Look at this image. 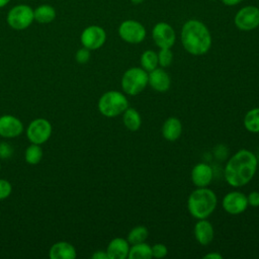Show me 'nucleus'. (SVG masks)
Listing matches in <instances>:
<instances>
[{"instance_id":"f257e3e1","label":"nucleus","mask_w":259,"mask_h":259,"mask_svg":"<svg viewBox=\"0 0 259 259\" xmlns=\"http://www.w3.org/2000/svg\"><path fill=\"white\" fill-rule=\"evenodd\" d=\"M257 158L249 150L235 153L225 167V179L233 187H240L249 183L257 170Z\"/></svg>"},{"instance_id":"f03ea898","label":"nucleus","mask_w":259,"mask_h":259,"mask_svg":"<svg viewBox=\"0 0 259 259\" xmlns=\"http://www.w3.org/2000/svg\"><path fill=\"white\" fill-rule=\"evenodd\" d=\"M181 42L189 54L200 56L210 49L211 35L203 22L197 19H190L182 26Z\"/></svg>"},{"instance_id":"7ed1b4c3","label":"nucleus","mask_w":259,"mask_h":259,"mask_svg":"<svg viewBox=\"0 0 259 259\" xmlns=\"http://www.w3.org/2000/svg\"><path fill=\"white\" fill-rule=\"evenodd\" d=\"M218 198L211 189L198 187L188 197L187 208L192 217L201 220L206 219L215 209Z\"/></svg>"},{"instance_id":"20e7f679","label":"nucleus","mask_w":259,"mask_h":259,"mask_svg":"<svg viewBox=\"0 0 259 259\" xmlns=\"http://www.w3.org/2000/svg\"><path fill=\"white\" fill-rule=\"evenodd\" d=\"M128 107L126 97L119 91L111 90L105 92L98 101L100 113L106 117L117 116Z\"/></svg>"},{"instance_id":"39448f33","label":"nucleus","mask_w":259,"mask_h":259,"mask_svg":"<svg viewBox=\"0 0 259 259\" xmlns=\"http://www.w3.org/2000/svg\"><path fill=\"white\" fill-rule=\"evenodd\" d=\"M149 82V73L143 68L134 67L126 70L121 78V88L128 95L141 93Z\"/></svg>"},{"instance_id":"423d86ee","label":"nucleus","mask_w":259,"mask_h":259,"mask_svg":"<svg viewBox=\"0 0 259 259\" xmlns=\"http://www.w3.org/2000/svg\"><path fill=\"white\" fill-rule=\"evenodd\" d=\"M8 25L15 30L26 29L34 21L33 9L26 4L13 6L6 17Z\"/></svg>"},{"instance_id":"0eeeda50","label":"nucleus","mask_w":259,"mask_h":259,"mask_svg":"<svg viewBox=\"0 0 259 259\" xmlns=\"http://www.w3.org/2000/svg\"><path fill=\"white\" fill-rule=\"evenodd\" d=\"M145 26L133 19L122 21L118 26V34L122 40L128 44H140L146 37Z\"/></svg>"},{"instance_id":"6e6552de","label":"nucleus","mask_w":259,"mask_h":259,"mask_svg":"<svg viewBox=\"0 0 259 259\" xmlns=\"http://www.w3.org/2000/svg\"><path fill=\"white\" fill-rule=\"evenodd\" d=\"M237 28L244 31L253 30L259 26V8L253 5L242 7L234 17Z\"/></svg>"},{"instance_id":"1a4fd4ad","label":"nucleus","mask_w":259,"mask_h":259,"mask_svg":"<svg viewBox=\"0 0 259 259\" xmlns=\"http://www.w3.org/2000/svg\"><path fill=\"white\" fill-rule=\"evenodd\" d=\"M52 135V124L46 118L33 119L26 130V136L30 143L41 145L46 143Z\"/></svg>"},{"instance_id":"9d476101","label":"nucleus","mask_w":259,"mask_h":259,"mask_svg":"<svg viewBox=\"0 0 259 259\" xmlns=\"http://www.w3.org/2000/svg\"><path fill=\"white\" fill-rule=\"evenodd\" d=\"M152 37L160 49H171L175 42L176 34L174 28L166 22H158L152 29Z\"/></svg>"},{"instance_id":"9b49d317","label":"nucleus","mask_w":259,"mask_h":259,"mask_svg":"<svg viewBox=\"0 0 259 259\" xmlns=\"http://www.w3.org/2000/svg\"><path fill=\"white\" fill-rule=\"evenodd\" d=\"M81 44L88 50L101 48L106 40V32L99 25H89L81 33Z\"/></svg>"},{"instance_id":"f8f14e48","label":"nucleus","mask_w":259,"mask_h":259,"mask_svg":"<svg viewBox=\"0 0 259 259\" xmlns=\"http://www.w3.org/2000/svg\"><path fill=\"white\" fill-rule=\"evenodd\" d=\"M248 206L247 196L240 191H232L225 195L223 199L224 209L231 214H239L246 210Z\"/></svg>"},{"instance_id":"ddd939ff","label":"nucleus","mask_w":259,"mask_h":259,"mask_svg":"<svg viewBox=\"0 0 259 259\" xmlns=\"http://www.w3.org/2000/svg\"><path fill=\"white\" fill-rule=\"evenodd\" d=\"M23 131L22 122L15 116L5 114L0 116V136L3 138H16Z\"/></svg>"},{"instance_id":"4468645a","label":"nucleus","mask_w":259,"mask_h":259,"mask_svg":"<svg viewBox=\"0 0 259 259\" xmlns=\"http://www.w3.org/2000/svg\"><path fill=\"white\" fill-rule=\"evenodd\" d=\"M212 176L211 167L205 163L196 164L191 170V180L197 187H206L211 182Z\"/></svg>"},{"instance_id":"2eb2a0df","label":"nucleus","mask_w":259,"mask_h":259,"mask_svg":"<svg viewBox=\"0 0 259 259\" xmlns=\"http://www.w3.org/2000/svg\"><path fill=\"white\" fill-rule=\"evenodd\" d=\"M148 84L158 92H165L170 88L171 80L166 71L162 68H156L149 72V82Z\"/></svg>"},{"instance_id":"dca6fc26","label":"nucleus","mask_w":259,"mask_h":259,"mask_svg":"<svg viewBox=\"0 0 259 259\" xmlns=\"http://www.w3.org/2000/svg\"><path fill=\"white\" fill-rule=\"evenodd\" d=\"M127 240L123 238H114L107 246L106 253L108 259H125L128 256L130 246Z\"/></svg>"},{"instance_id":"f3484780","label":"nucleus","mask_w":259,"mask_h":259,"mask_svg":"<svg viewBox=\"0 0 259 259\" xmlns=\"http://www.w3.org/2000/svg\"><path fill=\"white\" fill-rule=\"evenodd\" d=\"M194 236L200 245H208L213 239L212 225L205 219L199 220L194 227Z\"/></svg>"},{"instance_id":"a211bd4d","label":"nucleus","mask_w":259,"mask_h":259,"mask_svg":"<svg viewBox=\"0 0 259 259\" xmlns=\"http://www.w3.org/2000/svg\"><path fill=\"white\" fill-rule=\"evenodd\" d=\"M49 256L51 259H75L77 253L72 244L68 242H58L51 247Z\"/></svg>"},{"instance_id":"6ab92c4d","label":"nucleus","mask_w":259,"mask_h":259,"mask_svg":"<svg viewBox=\"0 0 259 259\" xmlns=\"http://www.w3.org/2000/svg\"><path fill=\"white\" fill-rule=\"evenodd\" d=\"M182 134V124L177 117H169L162 126L163 137L170 142H174L180 138Z\"/></svg>"},{"instance_id":"aec40b11","label":"nucleus","mask_w":259,"mask_h":259,"mask_svg":"<svg viewBox=\"0 0 259 259\" xmlns=\"http://www.w3.org/2000/svg\"><path fill=\"white\" fill-rule=\"evenodd\" d=\"M56 16H57V12L55 8L49 4H41L37 6L35 9H33L34 21L41 24L51 23L52 21L55 20Z\"/></svg>"},{"instance_id":"412c9836","label":"nucleus","mask_w":259,"mask_h":259,"mask_svg":"<svg viewBox=\"0 0 259 259\" xmlns=\"http://www.w3.org/2000/svg\"><path fill=\"white\" fill-rule=\"evenodd\" d=\"M123 124L125 127L132 132H136L140 128L142 124V118L140 113L135 108H126L123 111Z\"/></svg>"},{"instance_id":"4be33fe9","label":"nucleus","mask_w":259,"mask_h":259,"mask_svg":"<svg viewBox=\"0 0 259 259\" xmlns=\"http://www.w3.org/2000/svg\"><path fill=\"white\" fill-rule=\"evenodd\" d=\"M152 247L144 242L134 244L128 251V259H150L152 258Z\"/></svg>"},{"instance_id":"5701e85b","label":"nucleus","mask_w":259,"mask_h":259,"mask_svg":"<svg viewBox=\"0 0 259 259\" xmlns=\"http://www.w3.org/2000/svg\"><path fill=\"white\" fill-rule=\"evenodd\" d=\"M244 126L250 133H259V108H253L246 113Z\"/></svg>"},{"instance_id":"b1692460","label":"nucleus","mask_w":259,"mask_h":259,"mask_svg":"<svg viewBox=\"0 0 259 259\" xmlns=\"http://www.w3.org/2000/svg\"><path fill=\"white\" fill-rule=\"evenodd\" d=\"M141 65L148 73L153 71L158 66V54L151 50L145 51L141 56Z\"/></svg>"},{"instance_id":"393cba45","label":"nucleus","mask_w":259,"mask_h":259,"mask_svg":"<svg viewBox=\"0 0 259 259\" xmlns=\"http://www.w3.org/2000/svg\"><path fill=\"white\" fill-rule=\"evenodd\" d=\"M149 231L144 226H137L134 229L131 230V232L127 235V242L132 245L145 242L148 238Z\"/></svg>"},{"instance_id":"a878e982","label":"nucleus","mask_w":259,"mask_h":259,"mask_svg":"<svg viewBox=\"0 0 259 259\" xmlns=\"http://www.w3.org/2000/svg\"><path fill=\"white\" fill-rule=\"evenodd\" d=\"M24 157H25V161L28 164L30 165L38 164L42 158V150L39 147V145L31 143V145L27 147Z\"/></svg>"},{"instance_id":"bb28decb","label":"nucleus","mask_w":259,"mask_h":259,"mask_svg":"<svg viewBox=\"0 0 259 259\" xmlns=\"http://www.w3.org/2000/svg\"><path fill=\"white\" fill-rule=\"evenodd\" d=\"M173 61V54L170 49H161L158 53V64L162 68L169 67Z\"/></svg>"},{"instance_id":"cd10ccee","label":"nucleus","mask_w":259,"mask_h":259,"mask_svg":"<svg viewBox=\"0 0 259 259\" xmlns=\"http://www.w3.org/2000/svg\"><path fill=\"white\" fill-rule=\"evenodd\" d=\"M12 191V186L10 182L5 179H0V199L7 198Z\"/></svg>"},{"instance_id":"c85d7f7f","label":"nucleus","mask_w":259,"mask_h":259,"mask_svg":"<svg viewBox=\"0 0 259 259\" xmlns=\"http://www.w3.org/2000/svg\"><path fill=\"white\" fill-rule=\"evenodd\" d=\"M75 58L79 64L87 63L90 59V50H88L87 48H84V47L82 49H79L76 53Z\"/></svg>"},{"instance_id":"c756f323","label":"nucleus","mask_w":259,"mask_h":259,"mask_svg":"<svg viewBox=\"0 0 259 259\" xmlns=\"http://www.w3.org/2000/svg\"><path fill=\"white\" fill-rule=\"evenodd\" d=\"M168 249L164 244H155L152 247V256L155 258H163L167 255Z\"/></svg>"},{"instance_id":"7c9ffc66","label":"nucleus","mask_w":259,"mask_h":259,"mask_svg":"<svg viewBox=\"0 0 259 259\" xmlns=\"http://www.w3.org/2000/svg\"><path fill=\"white\" fill-rule=\"evenodd\" d=\"M13 153V149L12 147L7 144V143H0V158L2 159H6V158H9L11 157Z\"/></svg>"},{"instance_id":"2f4dec72","label":"nucleus","mask_w":259,"mask_h":259,"mask_svg":"<svg viewBox=\"0 0 259 259\" xmlns=\"http://www.w3.org/2000/svg\"><path fill=\"white\" fill-rule=\"evenodd\" d=\"M248 204H250L251 206H259V192L258 191H253L251 193H249L248 197Z\"/></svg>"},{"instance_id":"473e14b6","label":"nucleus","mask_w":259,"mask_h":259,"mask_svg":"<svg viewBox=\"0 0 259 259\" xmlns=\"http://www.w3.org/2000/svg\"><path fill=\"white\" fill-rule=\"evenodd\" d=\"M92 258L93 259H108V256H107V253L106 251H96L93 255H92Z\"/></svg>"},{"instance_id":"72a5a7b5","label":"nucleus","mask_w":259,"mask_h":259,"mask_svg":"<svg viewBox=\"0 0 259 259\" xmlns=\"http://www.w3.org/2000/svg\"><path fill=\"white\" fill-rule=\"evenodd\" d=\"M203 258H204V259H222L223 256H222L220 253L211 252V253H208V254L204 255Z\"/></svg>"},{"instance_id":"f704fd0d","label":"nucleus","mask_w":259,"mask_h":259,"mask_svg":"<svg viewBox=\"0 0 259 259\" xmlns=\"http://www.w3.org/2000/svg\"><path fill=\"white\" fill-rule=\"evenodd\" d=\"M223 2V4L227 5V6H235L237 4H239L240 2H242L243 0H221Z\"/></svg>"},{"instance_id":"c9c22d12","label":"nucleus","mask_w":259,"mask_h":259,"mask_svg":"<svg viewBox=\"0 0 259 259\" xmlns=\"http://www.w3.org/2000/svg\"><path fill=\"white\" fill-rule=\"evenodd\" d=\"M9 2H10V0H0V8L5 7Z\"/></svg>"},{"instance_id":"e433bc0d","label":"nucleus","mask_w":259,"mask_h":259,"mask_svg":"<svg viewBox=\"0 0 259 259\" xmlns=\"http://www.w3.org/2000/svg\"><path fill=\"white\" fill-rule=\"evenodd\" d=\"M131 2L135 5H138V4H141L142 2H144V0H131Z\"/></svg>"},{"instance_id":"4c0bfd02","label":"nucleus","mask_w":259,"mask_h":259,"mask_svg":"<svg viewBox=\"0 0 259 259\" xmlns=\"http://www.w3.org/2000/svg\"><path fill=\"white\" fill-rule=\"evenodd\" d=\"M208 1H214V0H208Z\"/></svg>"},{"instance_id":"58836bf2","label":"nucleus","mask_w":259,"mask_h":259,"mask_svg":"<svg viewBox=\"0 0 259 259\" xmlns=\"http://www.w3.org/2000/svg\"><path fill=\"white\" fill-rule=\"evenodd\" d=\"M0 169H1V165H0Z\"/></svg>"}]
</instances>
